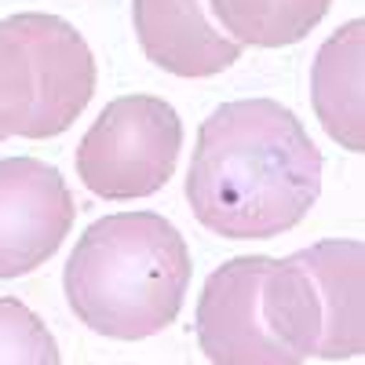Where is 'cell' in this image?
Returning a JSON list of instances; mask_svg holds the SVG:
<instances>
[{
	"label": "cell",
	"instance_id": "1",
	"mask_svg": "<svg viewBox=\"0 0 365 365\" xmlns=\"http://www.w3.org/2000/svg\"><path fill=\"white\" fill-rule=\"evenodd\" d=\"M322 194V150L274 99H237L197 128L187 201L205 230L267 241L307 220Z\"/></svg>",
	"mask_w": 365,
	"mask_h": 365
},
{
	"label": "cell",
	"instance_id": "2",
	"mask_svg": "<svg viewBox=\"0 0 365 365\" xmlns=\"http://www.w3.org/2000/svg\"><path fill=\"white\" fill-rule=\"evenodd\" d=\"M190 252L179 227L158 212H113L73 245L63 289L70 311L99 336L143 340L179 318Z\"/></svg>",
	"mask_w": 365,
	"mask_h": 365
},
{
	"label": "cell",
	"instance_id": "3",
	"mask_svg": "<svg viewBox=\"0 0 365 365\" xmlns=\"http://www.w3.org/2000/svg\"><path fill=\"white\" fill-rule=\"evenodd\" d=\"M259 307L267 329L299 361L358 358L365 347V245L329 237L274 259Z\"/></svg>",
	"mask_w": 365,
	"mask_h": 365
},
{
	"label": "cell",
	"instance_id": "4",
	"mask_svg": "<svg viewBox=\"0 0 365 365\" xmlns=\"http://www.w3.org/2000/svg\"><path fill=\"white\" fill-rule=\"evenodd\" d=\"M96 96V58L77 29L44 11L0 22V132L48 139Z\"/></svg>",
	"mask_w": 365,
	"mask_h": 365
},
{
	"label": "cell",
	"instance_id": "5",
	"mask_svg": "<svg viewBox=\"0 0 365 365\" xmlns=\"http://www.w3.org/2000/svg\"><path fill=\"white\" fill-rule=\"evenodd\" d=\"M182 120L158 96L113 99L77 146L81 182L110 201L158 194L175 172Z\"/></svg>",
	"mask_w": 365,
	"mask_h": 365
},
{
	"label": "cell",
	"instance_id": "6",
	"mask_svg": "<svg viewBox=\"0 0 365 365\" xmlns=\"http://www.w3.org/2000/svg\"><path fill=\"white\" fill-rule=\"evenodd\" d=\"M270 263V256H237L205 278L194 329L212 365H303L263 322L259 292Z\"/></svg>",
	"mask_w": 365,
	"mask_h": 365
},
{
	"label": "cell",
	"instance_id": "7",
	"mask_svg": "<svg viewBox=\"0 0 365 365\" xmlns=\"http://www.w3.org/2000/svg\"><path fill=\"white\" fill-rule=\"evenodd\" d=\"M73 194L41 158L0 161V282L44 267L73 227Z\"/></svg>",
	"mask_w": 365,
	"mask_h": 365
},
{
	"label": "cell",
	"instance_id": "8",
	"mask_svg": "<svg viewBox=\"0 0 365 365\" xmlns=\"http://www.w3.org/2000/svg\"><path fill=\"white\" fill-rule=\"evenodd\" d=\"M135 37L154 66L175 77H216L241 58L205 0H135Z\"/></svg>",
	"mask_w": 365,
	"mask_h": 365
},
{
	"label": "cell",
	"instance_id": "9",
	"mask_svg": "<svg viewBox=\"0 0 365 365\" xmlns=\"http://www.w3.org/2000/svg\"><path fill=\"white\" fill-rule=\"evenodd\" d=\"M361 70H365V22L354 19L318 48L311 73V99L322 128L351 154L365 150Z\"/></svg>",
	"mask_w": 365,
	"mask_h": 365
},
{
	"label": "cell",
	"instance_id": "10",
	"mask_svg": "<svg viewBox=\"0 0 365 365\" xmlns=\"http://www.w3.org/2000/svg\"><path fill=\"white\" fill-rule=\"evenodd\" d=\"M205 4L234 44L285 48L314 34L332 0H205Z\"/></svg>",
	"mask_w": 365,
	"mask_h": 365
},
{
	"label": "cell",
	"instance_id": "11",
	"mask_svg": "<svg viewBox=\"0 0 365 365\" xmlns=\"http://www.w3.org/2000/svg\"><path fill=\"white\" fill-rule=\"evenodd\" d=\"M0 365H58L51 329L15 296H0Z\"/></svg>",
	"mask_w": 365,
	"mask_h": 365
},
{
	"label": "cell",
	"instance_id": "12",
	"mask_svg": "<svg viewBox=\"0 0 365 365\" xmlns=\"http://www.w3.org/2000/svg\"><path fill=\"white\" fill-rule=\"evenodd\" d=\"M4 139H8V135H4V132H0V143H4Z\"/></svg>",
	"mask_w": 365,
	"mask_h": 365
}]
</instances>
